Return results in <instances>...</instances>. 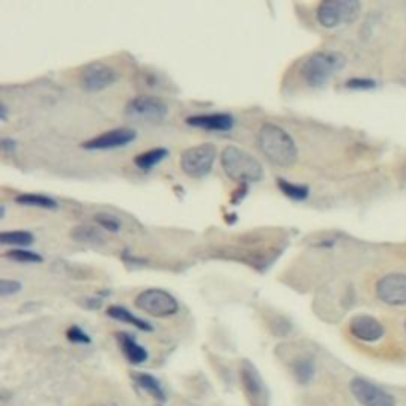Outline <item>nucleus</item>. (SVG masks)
Wrapping results in <instances>:
<instances>
[{
  "mask_svg": "<svg viewBox=\"0 0 406 406\" xmlns=\"http://www.w3.org/2000/svg\"><path fill=\"white\" fill-rule=\"evenodd\" d=\"M216 154H218V149L211 143H203L189 148L181 154V169L186 175L192 178L207 176L211 169H213Z\"/></svg>",
  "mask_w": 406,
  "mask_h": 406,
  "instance_id": "obj_5",
  "label": "nucleus"
},
{
  "mask_svg": "<svg viewBox=\"0 0 406 406\" xmlns=\"http://www.w3.org/2000/svg\"><path fill=\"white\" fill-rule=\"evenodd\" d=\"M349 89H371L375 87V81L371 80H362V78H353L346 83Z\"/></svg>",
  "mask_w": 406,
  "mask_h": 406,
  "instance_id": "obj_27",
  "label": "nucleus"
},
{
  "mask_svg": "<svg viewBox=\"0 0 406 406\" xmlns=\"http://www.w3.org/2000/svg\"><path fill=\"white\" fill-rule=\"evenodd\" d=\"M376 296L381 302L392 307L406 305V275L391 273L381 278L376 285Z\"/></svg>",
  "mask_w": 406,
  "mask_h": 406,
  "instance_id": "obj_10",
  "label": "nucleus"
},
{
  "mask_svg": "<svg viewBox=\"0 0 406 406\" xmlns=\"http://www.w3.org/2000/svg\"><path fill=\"white\" fill-rule=\"evenodd\" d=\"M126 115L133 121L160 122L169 115V107L158 97L140 96L127 103Z\"/></svg>",
  "mask_w": 406,
  "mask_h": 406,
  "instance_id": "obj_7",
  "label": "nucleus"
},
{
  "mask_svg": "<svg viewBox=\"0 0 406 406\" xmlns=\"http://www.w3.org/2000/svg\"><path fill=\"white\" fill-rule=\"evenodd\" d=\"M360 13V3L354 0H324L318 7V21L325 29L353 22Z\"/></svg>",
  "mask_w": 406,
  "mask_h": 406,
  "instance_id": "obj_4",
  "label": "nucleus"
},
{
  "mask_svg": "<svg viewBox=\"0 0 406 406\" xmlns=\"http://www.w3.org/2000/svg\"><path fill=\"white\" fill-rule=\"evenodd\" d=\"M16 203L27 205V207L46 208V210L58 208V203H56L53 198H49L46 196H37V194H22V196L16 197Z\"/></svg>",
  "mask_w": 406,
  "mask_h": 406,
  "instance_id": "obj_19",
  "label": "nucleus"
},
{
  "mask_svg": "<svg viewBox=\"0 0 406 406\" xmlns=\"http://www.w3.org/2000/svg\"><path fill=\"white\" fill-rule=\"evenodd\" d=\"M349 330L360 341L375 343L384 335V327L378 319L366 314H359L349 322Z\"/></svg>",
  "mask_w": 406,
  "mask_h": 406,
  "instance_id": "obj_13",
  "label": "nucleus"
},
{
  "mask_svg": "<svg viewBox=\"0 0 406 406\" xmlns=\"http://www.w3.org/2000/svg\"><path fill=\"white\" fill-rule=\"evenodd\" d=\"M165 158H167V149L154 148V149H149V151H144L140 155H137L135 165L142 170H151L153 167L158 165L160 160H164Z\"/></svg>",
  "mask_w": 406,
  "mask_h": 406,
  "instance_id": "obj_18",
  "label": "nucleus"
},
{
  "mask_svg": "<svg viewBox=\"0 0 406 406\" xmlns=\"http://www.w3.org/2000/svg\"><path fill=\"white\" fill-rule=\"evenodd\" d=\"M259 148L269 162L276 167H292L297 162L298 151L296 142L276 124H265L259 132Z\"/></svg>",
  "mask_w": 406,
  "mask_h": 406,
  "instance_id": "obj_1",
  "label": "nucleus"
},
{
  "mask_svg": "<svg viewBox=\"0 0 406 406\" xmlns=\"http://www.w3.org/2000/svg\"><path fill=\"white\" fill-rule=\"evenodd\" d=\"M343 56L335 51H319L311 54L302 65V78L311 87H322L344 67Z\"/></svg>",
  "mask_w": 406,
  "mask_h": 406,
  "instance_id": "obj_3",
  "label": "nucleus"
},
{
  "mask_svg": "<svg viewBox=\"0 0 406 406\" xmlns=\"http://www.w3.org/2000/svg\"><path fill=\"white\" fill-rule=\"evenodd\" d=\"M221 164L227 176L242 185L260 181L264 176V169L259 160L237 146H227L222 151Z\"/></svg>",
  "mask_w": 406,
  "mask_h": 406,
  "instance_id": "obj_2",
  "label": "nucleus"
},
{
  "mask_svg": "<svg viewBox=\"0 0 406 406\" xmlns=\"http://www.w3.org/2000/svg\"><path fill=\"white\" fill-rule=\"evenodd\" d=\"M242 384L251 406H267V394L262 378L251 362H244L242 370Z\"/></svg>",
  "mask_w": 406,
  "mask_h": 406,
  "instance_id": "obj_11",
  "label": "nucleus"
},
{
  "mask_svg": "<svg viewBox=\"0 0 406 406\" xmlns=\"http://www.w3.org/2000/svg\"><path fill=\"white\" fill-rule=\"evenodd\" d=\"M133 380L138 386L142 389H144L148 394H151L154 398L160 400V402H164L165 400V394L162 391V387H160V382L153 378L151 375H146V373H133Z\"/></svg>",
  "mask_w": 406,
  "mask_h": 406,
  "instance_id": "obj_17",
  "label": "nucleus"
},
{
  "mask_svg": "<svg viewBox=\"0 0 406 406\" xmlns=\"http://www.w3.org/2000/svg\"><path fill=\"white\" fill-rule=\"evenodd\" d=\"M186 122L189 126L197 127L203 130H229L233 126V118L227 113H213V115H196L187 118Z\"/></svg>",
  "mask_w": 406,
  "mask_h": 406,
  "instance_id": "obj_14",
  "label": "nucleus"
},
{
  "mask_svg": "<svg viewBox=\"0 0 406 406\" xmlns=\"http://www.w3.org/2000/svg\"><path fill=\"white\" fill-rule=\"evenodd\" d=\"M0 242L3 244H13V246H27V244L33 243V235L24 230L3 232L2 235H0Z\"/></svg>",
  "mask_w": 406,
  "mask_h": 406,
  "instance_id": "obj_21",
  "label": "nucleus"
},
{
  "mask_svg": "<svg viewBox=\"0 0 406 406\" xmlns=\"http://www.w3.org/2000/svg\"><path fill=\"white\" fill-rule=\"evenodd\" d=\"M294 373L300 382H308L314 375V365L308 359H302L294 365Z\"/></svg>",
  "mask_w": 406,
  "mask_h": 406,
  "instance_id": "obj_22",
  "label": "nucleus"
},
{
  "mask_svg": "<svg viewBox=\"0 0 406 406\" xmlns=\"http://www.w3.org/2000/svg\"><path fill=\"white\" fill-rule=\"evenodd\" d=\"M403 178H405V181H406V169L403 170Z\"/></svg>",
  "mask_w": 406,
  "mask_h": 406,
  "instance_id": "obj_30",
  "label": "nucleus"
},
{
  "mask_svg": "<svg viewBox=\"0 0 406 406\" xmlns=\"http://www.w3.org/2000/svg\"><path fill=\"white\" fill-rule=\"evenodd\" d=\"M351 392L362 406H396V398L391 394L362 378H354L351 381Z\"/></svg>",
  "mask_w": 406,
  "mask_h": 406,
  "instance_id": "obj_9",
  "label": "nucleus"
},
{
  "mask_svg": "<svg viewBox=\"0 0 406 406\" xmlns=\"http://www.w3.org/2000/svg\"><path fill=\"white\" fill-rule=\"evenodd\" d=\"M0 110H2V111H0V119L5 121V119H7V115H8V111H7V107H5V103H2V107H0Z\"/></svg>",
  "mask_w": 406,
  "mask_h": 406,
  "instance_id": "obj_29",
  "label": "nucleus"
},
{
  "mask_svg": "<svg viewBox=\"0 0 406 406\" xmlns=\"http://www.w3.org/2000/svg\"><path fill=\"white\" fill-rule=\"evenodd\" d=\"M67 338H69V341L71 343H80V344H89L91 343V338H89L85 330H81L80 327H70L69 330H67Z\"/></svg>",
  "mask_w": 406,
  "mask_h": 406,
  "instance_id": "obj_25",
  "label": "nucleus"
},
{
  "mask_svg": "<svg viewBox=\"0 0 406 406\" xmlns=\"http://www.w3.org/2000/svg\"><path fill=\"white\" fill-rule=\"evenodd\" d=\"M116 338H118V343L122 349V353H124L126 355V359L129 360L130 364L138 365V364H143L144 360L148 359L146 349L133 340V337H130L129 333H118Z\"/></svg>",
  "mask_w": 406,
  "mask_h": 406,
  "instance_id": "obj_15",
  "label": "nucleus"
},
{
  "mask_svg": "<svg viewBox=\"0 0 406 406\" xmlns=\"http://www.w3.org/2000/svg\"><path fill=\"white\" fill-rule=\"evenodd\" d=\"M7 257L16 260V262H27V264L42 262L40 255L31 251H22V249H13V251L7 253Z\"/></svg>",
  "mask_w": 406,
  "mask_h": 406,
  "instance_id": "obj_23",
  "label": "nucleus"
},
{
  "mask_svg": "<svg viewBox=\"0 0 406 406\" xmlns=\"http://www.w3.org/2000/svg\"><path fill=\"white\" fill-rule=\"evenodd\" d=\"M405 327H406V322H405Z\"/></svg>",
  "mask_w": 406,
  "mask_h": 406,
  "instance_id": "obj_31",
  "label": "nucleus"
},
{
  "mask_svg": "<svg viewBox=\"0 0 406 406\" xmlns=\"http://www.w3.org/2000/svg\"><path fill=\"white\" fill-rule=\"evenodd\" d=\"M97 222L100 226L103 227V229H108L111 232H116L119 230V221L115 219L113 216H108V214H97Z\"/></svg>",
  "mask_w": 406,
  "mask_h": 406,
  "instance_id": "obj_26",
  "label": "nucleus"
},
{
  "mask_svg": "<svg viewBox=\"0 0 406 406\" xmlns=\"http://www.w3.org/2000/svg\"><path fill=\"white\" fill-rule=\"evenodd\" d=\"M278 187L281 189V192L287 196L289 198L292 200H297V202H302V200L308 198V187L307 186H298V185H292V183H289L286 180H278Z\"/></svg>",
  "mask_w": 406,
  "mask_h": 406,
  "instance_id": "obj_20",
  "label": "nucleus"
},
{
  "mask_svg": "<svg viewBox=\"0 0 406 406\" xmlns=\"http://www.w3.org/2000/svg\"><path fill=\"white\" fill-rule=\"evenodd\" d=\"M21 282L16 280H2L0 281V296L8 297L13 294H18L21 291Z\"/></svg>",
  "mask_w": 406,
  "mask_h": 406,
  "instance_id": "obj_24",
  "label": "nucleus"
},
{
  "mask_svg": "<svg viewBox=\"0 0 406 406\" xmlns=\"http://www.w3.org/2000/svg\"><path fill=\"white\" fill-rule=\"evenodd\" d=\"M137 133L135 130L129 129V127H121V129L108 130L102 133V135L94 137L92 140L83 143V148L86 149H113V148H121L126 146V144L132 143L135 140Z\"/></svg>",
  "mask_w": 406,
  "mask_h": 406,
  "instance_id": "obj_12",
  "label": "nucleus"
},
{
  "mask_svg": "<svg viewBox=\"0 0 406 406\" xmlns=\"http://www.w3.org/2000/svg\"><path fill=\"white\" fill-rule=\"evenodd\" d=\"M138 310L153 318H169L178 313L176 298L162 289H146L135 298Z\"/></svg>",
  "mask_w": 406,
  "mask_h": 406,
  "instance_id": "obj_6",
  "label": "nucleus"
},
{
  "mask_svg": "<svg viewBox=\"0 0 406 406\" xmlns=\"http://www.w3.org/2000/svg\"><path fill=\"white\" fill-rule=\"evenodd\" d=\"M0 146H2L3 153H11L15 149V142L10 140V138H3L2 143H0Z\"/></svg>",
  "mask_w": 406,
  "mask_h": 406,
  "instance_id": "obj_28",
  "label": "nucleus"
},
{
  "mask_svg": "<svg viewBox=\"0 0 406 406\" xmlns=\"http://www.w3.org/2000/svg\"><path fill=\"white\" fill-rule=\"evenodd\" d=\"M81 86L89 92H99L118 80V74L113 67L105 62H92L86 65L81 71Z\"/></svg>",
  "mask_w": 406,
  "mask_h": 406,
  "instance_id": "obj_8",
  "label": "nucleus"
},
{
  "mask_svg": "<svg viewBox=\"0 0 406 406\" xmlns=\"http://www.w3.org/2000/svg\"><path fill=\"white\" fill-rule=\"evenodd\" d=\"M107 313H108L110 318L124 322V324H130V325L137 327V329H140L143 332H151L153 330L151 324H148L146 321L137 318V316L132 314L130 311H127L126 308H122V307H118V305H113V307H110L107 310Z\"/></svg>",
  "mask_w": 406,
  "mask_h": 406,
  "instance_id": "obj_16",
  "label": "nucleus"
}]
</instances>
